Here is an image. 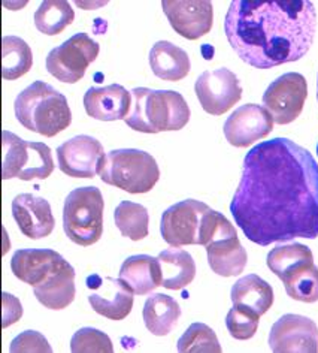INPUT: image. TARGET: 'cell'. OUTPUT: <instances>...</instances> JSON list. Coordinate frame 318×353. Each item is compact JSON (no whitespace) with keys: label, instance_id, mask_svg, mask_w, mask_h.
Instances as JSON below:
<instances>
[{"label":"cell","instance_id":"d4e9b609","mask_svg":"<svg viewBox=\"0 0 318 353\" xmlns=\"http://www.w3.org/2000/svg\"><path fill=\"white\" fill-rule=\"evenodd\" d=\"M142 316L149 332L157 335V337H165V335L171 334L178 323L181 308L172 296L153 294L147 299Z\"/></svg>","mask_w":318,"mask_h":353},{"label":"cell","instance_id":"d6986e66","mask_svg":"<svg viewBox=\"0 0 318 353\" xmlns=\"http://www.w3.org/2000/svg\"><path fill=\"white\" fill-rule=\"evenodd\" d=\"M12 216L20 231L32 240L48 236L56 225L50 202L32 193H21L15 196L12 201Z\"/></svg>","mask_w":318,"mask_h":353},{"label":"cell","instance_id":"3957f363","mask_svg":"<svg viewBox=\"0 0 318 353\" xmlns=\"http://www.w3.org/2000/svg\"><path fill=\"white\" fill-rule=\"evenodd\" d=\"M130 93L134 108L125 121L136 132L160 134L180 130L190 120V108L180 93L147 87H136Z\"/></svg>","mask_w":318,"mask_h":353},{"label":"cell","instance_id":"8d00e7d4","mask_svg":"<svg viewBox=\"0 0 318 353\" xmlns=\"http://www.w3.org/2000/svg\"><path fill=\"white\" fill-rule=\"evenodd\" d=\"M317 81H318V79H317ZM317 98H318V90H317Z\"/></svg>","mask_w":318,"mask_h":353},{"label":"cell","instance_id":"5bb4252c","mask_svg":"<svg viewBox=\"0 0 318 353\" xmlns=\"http://www.w3.org/2000/svg\"><path fill=\"white\" fill-rule=\"evenodd\" d=\"M269 346L277 353H315L318 328L314 321L300 314H284L272 326Z\"/></svg>","mask_w":318,"mask_h":353},{"label":"cell","instance_id":"30bf717a","mask_svg":"<svg viewBox=\"0 0 318 353\" xmlns=\"http://www.w3.org/2000/svg\"><path fill=\"white\" fill-rule=\"evenodd\" d=\"M206 247L211 270L222 277L240 276L245 270L246 250L237 238L235 226L220 213Z\"/></svg>","mask_w":318,"mask_h":353},{"label":"cell","instance_id":"277c9868","mask_svg":"<svg viewBox=\"0 0 318 353\" xmlns=\"http://www.w3.org/2000/svg\"><path fill=\"white\" fill-rule=\"evenodd\" d=\"M15 116L21 125L43 137H56L72 123L67 99L54 87L34 81L17 96Z\"/></svg>","mask_w":318,"mask_h":353},{"label":"cell","instance_id":"f1b7e54d","mask_svg":"<svg viewBox=\"0 0 318 353\" xmlns=\"http://www.w3.org/2000/svg\"><path fill=\"white\" fill-rule=\"evenodd\" d=\"M75 20V12L66 0H45L34 12V26L48 37L63 32Z\"/></svg>","mask_w":318,"mask_h":353},{"label":"cell","instance_id":"9c48e42d","mask_svg":"<svg viewBox=\"0 0 318 353\" xmlns=\"http://www.w3.org/2000/svg\"><path fill=\"white\" fill-rule=\"evenodd\" d=\"M100 46L87 33H76L72 38L50 51L47 70L66 84H75L83 79L88 65L99 56Z\"/></svg>","mask_w":318,"mask_h":353},{"label":"cell","instance_id":"ac0fdd59","mask_svg":"<svg viewBox=\"0 0 318 353\" xmlns=\"http://www.w3.org/2000/svg\"><path fill=\"white\" fill-rule=\"evenodd\" d=\"M69 262L60 253L50 249H21L12 256L14 276L24 283L36 288L65 268Z\"/></svg>","mask_w":318,"mask_h":353},{"label":"cell","instance_id":"603a6c76","mask_svg":"<svg viewBox=\"0 0 318 353\" xmlns=\"http://www.w3.org/2000/svg\"><path fill=\"white\" fill-rule=\"evenodd\" d=\"M38 301L50 310H63L75 299V270L70 263L51 276L45 283L33 288Z\"/></svg>","mask_w":318,"mask_h":353},{"label":"cell","instance_id":"1f68e13d","mask_svg":"<svg viewBox=\"0 0 318 353\" xmlns=\"http://www.w3.org/2000/svg\"><path fill=\"white\" fill-rule=\"evenodd\" d=\"M176 349L181 353L222 352V346H220L215 332L205 323H193L191 326H189V330L185 331L182 334V337L178 340V346H176Z\"/></svg>","mask_w":318,"mask_h":353},{"label":"cell","instance_id":"4dcf8cb0","mask_svg":"<svg viewBox=\"0 0 318 353\" xmlns=\"http://www.w3.org/2000/svg\"><path fill=\"white\" fill-rule=\"evenodd\" d=\"M290 298L300 303H315L318 301V268L315 265L297 271L296 274L282 281Z\"/></svg>","mask_w":318,"mask_h":353},{"label":"cell","instance_id":"cb8c5ba5","mask_svg":"<svg viewBox=\"0 0 318 353\" xmlns=\"http://www.w3.org/2000/svg\"><path fill=\"white\" fill-rule=\"evenodd\" d=\"M162 267V286L171 290H180L189 286L196 277V263L189 252L180 247L163 250L158 254Z\"/></svg>","mask_w":318,"mask_h":353},{"label":"cell","instance_id":"7c38bea8","mask_svg":"<svg viewBox=\"0 0 318 353\" xmlns=\"http://www.w3.org/2000/svg\"><path fill=\"white\" fill-rule=\"evenodd\" d=\"M194 92L203 111L212 116H223L242 98L241 81L226 68L203 72L198 78Z\"/></svg>","mask_w":318,"mask_h":353},{"label":"cell","instance_id":"d590c367","mask_svg":"<svg viewBox=\"0 0 318 353\" xmlns=\"http://www.w3.org/2000/svg\"><path fill=\"white\" fill-rule=\"evenodd\" d=\"M23 316L21 303L14 295L3 294V328H8L11 323L20 321Z\"/></svg>","mask_w":318,"mask_h":353},{"label":"cell","instance_id":"44dd1931","mask_svg":"<svg viewBox=\"0 0 318 353\" xmlns=\"http://www.w3.org/2000/svg\"><path fill=\"white\" fill-rule=\"evenodd\" d=\"M120 279L136 295H147L162 286V267L158 258L148 254L130 256L121 265Z\"/></svg>","mask_w":318,"mask_h":353},{"label":"cell","instance_id":"ba28073f","mask_svg":"<svg viewBox=\"0 0 318 353\" xmlns=\"http://www.w3.org/2000/svg\"><path fill=\"white\" fill-rule=\"evenodd\" d=\"M211 208L196 199H185L167 208L162 216L160 232L172 247L200 244Z\"/></svg>","mask_w":318,"mask_h":353},{"label":"cell","instance_id":"52a82bcc","mask_svg":"<svg viewBox=\"0 0 318 353\" xmlns=\"http://www.w3.org/2000/svg\"><path fill=\"white\" fill-rule=\"evenodd\" d=\"M2 137L3 180H45L54 171V161H52V154L48 145L43 143L24 141L8 130L2 132Z\"/></svg>","mask_w":318,"mask_h":353},{"label":"cell","instance_id":"9a60e30c","mask_svg":"<svg viewBox=\"0 0 318 353\" xmlns=\"http://www.w3.org/2000/svg\"><path fill=\"white\" fill-rule=\"evenodd\" d=\"M87 288L94 292L88 296L93 310L111 321H123L134 308V290L121 279L90 276Z\"/></svg>","mask_w":318,"mask_h":353},{"label":"cell","instance_id":"f546056e","mask_svg":"<svg viewBox=\"0 0 318 353\" xmlns=\"http://www.w3.org/2000/svg\"><path fill=\"white\" fill-rule=\"evenodd\" d=\"M114 220H116V225L120 229L121 235L130 238L131 241H140L148 236L149 216L148 210L144 205L136 204V202L123 201L116 208Z\"/></svg>","mask_w":318,"mask_h":353},{"label":"cell","instance_id":"8992f818","mask_svg":"<svg viewBox=\"0 0 318 353\" xmlns=\"http://www.w3.org/2000/svg\"><path fill=\"white\" fill-rule=\"evenodd\" d=\"M103 196L94 188H78L69 193L63 208V228L70 241L78 245H92L103 232Z\"/></svg>","mask_w":318,"mask_h":353},{"label":"cell","instance_id":"5b68a950","mask_svg":"<svg viewBox=\"0 0 318 353\" xmlns=\"http://www.w3.org/2000/svg\"><path fill=\"white\" fill-rule=\"evenodd\" d=\"M100 179L109 186L129 193H147L160 179L156 159L142 150H112L105 157Z\"/></svg>","mask_w":318,"mask_h":353},{"label":"cell","instance_id":"4fadbf2b","mask_svg":"<svg viewBox=\"0 0 318 353\" xmlns=\"http://www.w3.org/2000/svg\"><path fill=\"white\" fill-rule=\"evenodd\" d=\"M60 171L74 179H93L105 162L103 145L93 137L78 135L57 148Z\"/></svg>","mask_w":318,"mask_h":353},{"label":"cell","instance_id":"7402d4cb","mask_svg":"<svg viewBox=\"0 0 318 353\" xmlns=\"http://www.w3.org/2000/svg\"><path fill=\"white\" fill-rule=\"evenodd\" d=\"M149 66L156 77L165 81H180L190 72V57L172 42L158 41L149 51Z\"/></svg>","mask_w":318,"mask_h":353},{"label":"cell","instance_id":"2e32d148","mask_svg":"<svg viewBox=\"0 0 318 353\" xmlns=\"http://www.w3.org/2000/svg\"><path fill=\"white\" fill-rule=\"evenodd\" d=\"M162 6L172 29L185 39H199L212 29L214 10L208 0H163Z\"/></svg>","mask_w":318,"mask_h":353},{"label":"cell","instance_id":"836d02e7","mask_svg":"<svg viewBox=\"0 0 318 353\" xmlns=\"http://www.w3.org/2000/svg\"><path fill=\"white\" fill-rule=\"evenodd\" d=\"M70 350L74 353H106L114 352L111 339L96 328H81L76 331L70 341Z\"/></svg>","mask_w":318,"mask_h":353},{"label":"cell","instance_id":"83f0119b","mask_svg":"<svg viewBox=\"0 0 318 353\" xmlns=\"http://www.w3.org/2000/svg\"><path fill=\"white\" fill-rule=\"evenodd\" d=\"M33 52L29 43L19 37H3L2 41V77L19 79L32 69Z\"/></svg>","mask_w":318,"mask_h":353},{"label":"cell","instance_id":"ffe728a7","mask_svg":"<svg viewBox=\"0 0 318 353\" xmlns=\"http://www.w3.org/2000/svg\"><path fill=\"white\" fill-rule=\"evenodd\" d=\"M131 93L120 84L92 87L84 94V108L88 116L100 121L126 120L130 114Z\"/></svg>","mask_w":318,"mask_h":353},{"label":"cell","instance_id":"d6a6232c","mask_svg":"<svg viewBox=\"0 0 318 353\" xmlns=\"http://www.w3.org/2000/svg\"><path fill=\"white\" fill-rule=\"evenodd\" d=\"M259 319L260 316L248 310V308L233 305L232 310L227 313L226 326L233 339L250 340L251 337H254V334L257 332Z\"/></svg>","mask_w":318,"mask_h":353},{"label":"cell","instance_id":"74e56055","mask_svg":"<svg viewBox=\"0 0 318 353\" xmlns=\"http://www.w3.org/2000/svg\"><path fill=\"white\" fill-rule=\"evenodd\" d=\"M317 153H318V145H317Z\"/></svg>","mask_w":318,"mask_h":353},{"label":"cell","instance_id":"484cf974","mask_svg":"<svg viewBox=\"0 0 318 353\" xmlns=\"http://www.w3.org/2000/svg\"><path fill=\"white\" fill-rule=\"evenodd\" d=\"M233 305L248 308L255 314H264L273 304V289L262 277L250 274L240 279L232 288Z\"/></svg>","mask_w":318,"mask_h":353},{"label":"cell","instance_id":"4316f807","mask_svg":"<svg viewBox=\"0 0 318 353\" xmlns=\"http://www.w3.org/2000/svg\"><path fill=\"white\" fill-rule=\"evenodd\" d=\"M269 270L282 281L287 280L297 271L314 263V256L309 247L300 243L277 245L268 254Z\"/></svg>","mask_w":318,"mask_h":353},{"label":"cell","instance_id":"6da1fadb","mask_svg":"<svg viewBox=\"0 0 318 353\" xmlns=\"http://www.w3.org/2000/svg\"><path fill=\"white\" fill-rule=\"evenodd\" d=\"M236 225L251 243L266 247L318 236V165L287 138L264 141L245 156L231 204Z\"/></svg>","mask_w":318,"mask_h":353},{"label":"cell","instance_id":"8fae6325","mask_svg":"<svg viewBox=\"0 0 318 353\" xmlns=\"http://www.w3.org/2000/svg\"><path fill=\"white\" fill-rule=\"evenodd\" d=\"M308 84L304 75L288 72L273 81L263 94V105L277 125L295 121L304 110Z\"/></svg>","mask_w":318,"mask_h":353},{"label":"cell","instance_id":"e0dca14e","mask_svg":"<svg viewBox=\"0 0 318 353\" xmlns=\"http://www.w3.org/2000/svg\"><path fill=\"white\" fill-rule=\"evenodd\" d=\"M269 111L255 103L237 108L224 123V137L233 147H248L255 141L266 138L273 129Z\"/></svg>","mask_w":318,"mask_h":353},{"label":"cell","instance_id":"e575fe53","mask_svg":"<svg viewBox=\"0 0 318 353\" xmlns=\"http://www.w3.org/2000/svg\"><path fill=\"white\" fill-rule=\"evenodd\" d=\"M11 352H52L48 340L38 331H24L12 340Z\"/></svg>","mask_w":318,"mask_h":353},{"label":"cell","instance_id":"7a4b0ae2","mask_svg":"<svg viewBox=\"0 0 318 353\" xmlns=\"http://www.w3.org/2000/svg\"><path fill=\"white\" fill-rule=\"evenodd\" d=\"M224 30L241 60L269 69L306 54L314 42L317 14L309 0H235Z\"/></svg>","mask_w":318,"mask_h":353}]
</instances>
